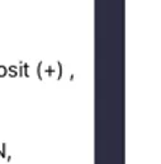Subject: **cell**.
I'll use <instances>...</instances> for the list:
<instances>
[{
	"mask_svg": "<svg viewBox=\"0 0 161 164\" xmlns=\"http://www.w3.org/2000/svg\"><path fill=\"white\" fill-rule=\"evenodd\" d=\"M8 74H9L11 78H13V76H17V75H18L17 69L14 68V66H11V68H9V72H8Z\"/></svg>",
	"mask_w": 161,
	"mask_h": 164,
	"instance_id": "6da1fadb",
	"label": "cell"
},
{
	"mask_svg": "<svg viewBox=\"0 0 161 164\" xmlns=\"http://www.w3.org/2000/svg\"><path fill=\"white\" fill-rule=\"evenodd\" d=\"M37 72H38V79H39V80H42L43 76H42V74H41V64L38 65V71H37Z\"/></svg>",
	"mask_w": 161,
	"mask_h": 164,
	"instance_id": "3957f363",
	"label": "cell"
},
{
	"mask_svg": "<svg viewBox=\"0 0 161 164\" xmlns=\"http://www.w3.org/2000/svg\"><path fill=\"white\" fill-rule=\"evenodd\" d=\"M8 75V70L7 68H4V66H0V76H7Z\"/></svg>",
	"mask_w": 161,
	"mask_h": 164,
	"instance_id": "7a4b0ae2",
	"label": "cell"
}]
</instances>
